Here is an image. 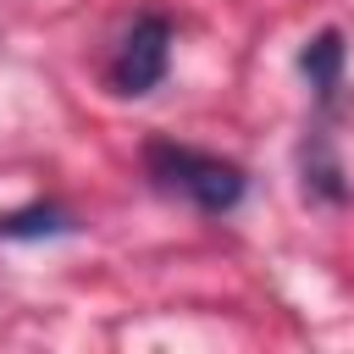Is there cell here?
<instances>
[{
  "mask_svg": "<svg viewBox=\"0 0 354 354\" xmlns=\"http://www.w3.org/2000/svg\"><path fill=\"white\" fill-rule=\"evenodd\" d=\"M166 66H171V22H166L160 11H144V17L122 33V44H116L105 77H111V94L138 100V94L160 88Z\"/></svg>",
  "mask_w": 354,
  "mask_h": 354,
  "instance_id": "7a4b0ae2",
  "label": "cell"
},
{
  "mask_svg": "<svg viewBox=\"0 0 354 354\" xmlns=\"http://www.w3.org/2000/svg\"><path fill=\"white\" fill-rule=\"evenodd\" d=\"M77 232L72 210L61 205H22V210H0V243H33V238H66Z\"/></svg>",
  "mask_w": 354,
  "mask_h": 354,
  "instance_id": "5b68a950",
  "label": "cell"
},
{
  "mask_svg": "<svg viewBox=\"0 0 354 354\" xmlns=\"http://www.w3.org/2000/svg\"><path fill=\"white\" fill-rule=\"evenodd\" d=\"M343 66H348V44H343V33H337V28H321V33L299 50V72H304V83L315 88L321 116H332V111H337V94H343Z\"/></svg>",
  "mask_w": 354,
  "mask_h": 354,
  "instance_id": "3957f363",
  "label": "cell"
},
{
  "mask_svg": "<svg viewBox=\"0 0 354 354\" xmlns=\"http://www.w3.org/2000/svg\"><path fill=\"white\" fill-rule=\"evenodd\" d=\"M144 171H149V183L160 194L188 199L199 216H227L249 194V171L238 160H221V155L194 149V144H171V138L144 144Z\"/></svg>",
  "mask_w": 354,
  "mask_h": 354,
  "instance_id": "6da1fadb",
  "label": "cell"
},
{
  "mask_svg": "<svg viewBox=\"0 0 354 354\" xmlns=\"http://www.w3.org/2000/svg\"><path fill=\"white\" fill-rule=\"evenodd\" d=\"M299 177H304V199H310V205H348V183H343L337 155H332L326 122H315V133L304 138V149H299Z\"/></svg>",
  "mask_w": 354,
  "mask_h": 354,
  "instance_id": "277c9868",
  "label": "cell"
}]
</instances>
